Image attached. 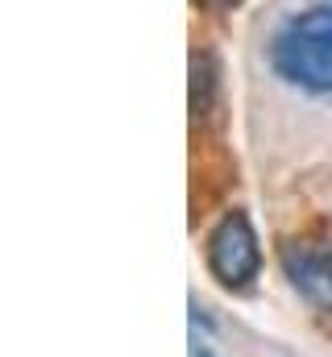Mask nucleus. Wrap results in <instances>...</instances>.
Segmentation results:
<instances>
[{"label":"nucleus","mask_w":332,"mask_h":357,"mask_svg":"<svg viewBox=\"0 0 332 357\" xmlns=\"http://www.w3.org/2000/svg\"><path fill=\"white\" fill-rule=\"evenodd\" d=\"M270 67L291 88L332 96V4H308L278 25Z\"/></svg>","instance_id":"nucleus-1"},{"label":"nucleus","mask_w":332,"mask_h":357,"mask_svg":"<svg viewBox=\"0 0 332 357\" xmlns=\"http://www.w3.org/2000/svg\"><path fill=\"white\" fill-rule=\"evenodd\" d=\"M208 270L233 291H241L257 278L262 245H257V233H253L246 212H229L212 229V237H208Z\"/></svg>","instance_id":"nucleus-2"},{"label":"nucleus","mask_w":332,"mask_h":357,"mask_svg":"<svg viewBox=\"0 0 332 357\" xmlns=\"http://www.w3.org/2000/svg\"><path fill=\"white\" fill-rule=\"evenodd\" d=\"M278 258H282L291 287L312 307L332 312V245H324V241H287Z\"/></svg>","instance_id":"nucleus-3"},{"label":"nucleus","mask_w":332,"mask_h":357,"mask_svg":"<svg viewBox=\"0 0 332 357\" xmlns=\"http://www.w3.org/2000/svg\"><path fill=\"white\" fill-rule=\"evenodd\" d=\"M216 79H220L216 59H212L208 50H199V54L191 59V112H195V121L208 116V108H212V100H216Z\"/></svg>","instance_id":"nucleus-4"},{"label":"nucleus","mask_w":332,"mask_h":357,"mask_svg":"<svg viewBox=\"0 0 332 357\" xmlns=\"http://www.w3.org/2000/svg\"><path fill=\"white\" fill-rule=\"evenodd\" d=\"M191 357H216V354H212V345H208V341H199V337H195V345H191Z\"/></svg>","instance_id":"nucleus-5"},{"label":"nucleus","mask_w":332,"mask_h":357,"mask_svg":"<svg viewBox=\"0 0 332 357\" xmlns=\"http://www.w3.org/2000/svg\"><path fill=\"white\" fill-rule=\"evenodd\" d=\"M208 8H233V4H241V0H204Z\"/></svg>","instance_id":"nucleus-6"}]
</instances>
